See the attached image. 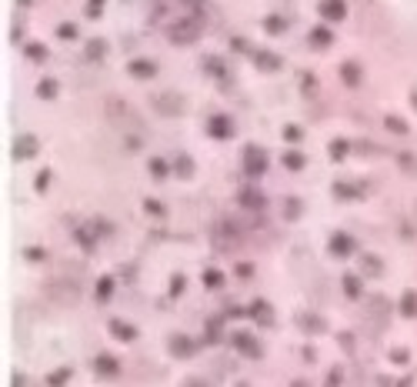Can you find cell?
<instances>
[{
    "label": "cell",
    "mask_w": 417,
    "mask_h": 387,
    "mask_svg": "<svg viewBox=\"0 0 417 387\" xmlns=\"http://www.w3.org/2000/svg\"><path fill=\"white\" fill-rule=\"evenodd\" d=\"M230 344L240 350V354H247V357H261V348H257V337L247 334V331H237V334L230 337Z\"/></svg>",
    "instance_id": "obj_1"
},
{
    "label": "cell",
    "mask_w": 417,
    "mask_h": 387,
    "mask_svg": "<svg viewBox=\"0 0 417 387\" xmlns=\"http://www.w3.org/2000/svg\"><path fill=\"white\" fill-rule=\"evenodd\" d=\"M354 250H357V241L351 234H334V237H330V254H334V258H347V254H354Z\"/></svg>",
    "instance_id": "obj_2"
},
{
    "label": "cell",
    "mask_w": 417,
    "mask_h": 387,
    "mask_svg": "<svg viewBox=\"0 0 417 387\" xmlns=\"http://www.w3.org/2000/svg\"><path fill=\"white\" fill-rule=\"evenodd\" d=\"M94 371L104 374V377H114L117 371H120V361L111 357V354H97V357H94Z\"/></svg>",
    "instance_id": "obj_3"
},
{
    "label": "cell",
    "mask_w": 417,
    "mask_h": 387,
    "mask_svg": "<svg viewBox=\"0 0 417 387\" xmlns=\"http://www.w3.org/2000/svg\"><path fill=\"white\" fill-rule=\"evenodd\" d=\"M251 317L257 324L270 327V324H274V310H270V304H267V300H254V304H251Z\"/></svg>",
    "instance_id": "obj_4"
},
{
    "label": "cell",
    "mask_w": 417,
    "mask_h": 387,
    "mask_svg": "<svg viewBox=\"0 0 417 387\" xmlns=\"http://www.w3.org/2000/svg\"><path fill=\"white\" fill-rule=\"evenodd\" d=\"M194 341H190V337H184V334H174L170 337V354H174V357H190V354H194Z\"/></svg>",
    "instance_id": "obj_5"
},
{
    "label": "cell",
    "mask_w": 417,
    "mask_h": 387,
    "mask_svg": "<svg viewBox=\"0 0 417 387\" xmlns=\"http://www.w3.org/2000/svg\"><path fill=\"white\" fill-rule=\"evenodd\" d=\"M297 327L307 331V334H320V331H328V324L320 321L317 314H301V317H297Z\"/></svg>",
    "instance_id": "obj_6"
},
{
    "label": "cell",
    "mask_w": 417,
    "mask_h": 387,
    "mask_svg": "<svg viewBox=\"0 0 417 387\" xmlns=\"http://www.w3.org/2000/svg\"><path fill=\"white\" fill-rule=\"evenodd\" d=\"M361 274H364V277H380V274H384V260L374 258V254H364V258H361Z\"/></svg>",
    "instance_id": "obj_7"
},
{
    "label": "cell",
    "mask_w": 417,
    "mask_h": 387,
    "mask_svg": "<svg viewBox=\"0 0 417 387\" xmlns=\"http://www.w3.org/2000/svg\"><path fill=\"white\" fill-rule=\"evenodd\" d=\"M111 334L120 341H137V327H130L127 321H111Z\"/></svg>",
    "instance_id": "obj_8"
},
{
    "label": "cell",
    "mask_w": 417,
    "mask_h": 387,
    "mask_svg": "<svg viewBox=\"0 0 417 387\" xmlns=\"http://www.w3.org/2000/svg\"><path fill=\"white\" fill-rule=\"evenodd\" d=\"M344 294H347V297H361V294H364V277L347 274V277H344Z\"/></svg>",
    "instance_id": "obj_9"
},
{
    "label": "cell",
    "mask_w": 417,
    "mask_h": 387,
    "mask_svg": "<svg viewBox=\"0 0 417 387\" xmlns=\"http://www.w3.org/2000/svg\"><path fill=\"white\" fill-rule=\"evenodd\" d=\"M247 170L251 174H264V154L257 147H247Z\"/></svg>",
    "instance_id": "obj_10"
},
{
    "label": "cell",
    "mask_w": 417,
    "mask_h": 387,
    "mask_svg": "<svg viewBox=\"0 0 417 387\" xmlns=\"http://www.w3.org/2000/svg\"><path fill=\"white\" fill-rule=\"evenodd\" d=\"M401 314H404V317H414L417 314V294L414 291H404V297H401Z\"/></svg>",
    "instance_id": "obj_11"
},
{
    "label": "cell",
    "mask_w": 417,
    "mask_h": 387,
    "mask_svg": "<svg viewBox=\"0 0 417 387\" xmlns=\"http://www.w3.org/2000/svg\"><path fill=\"white\" fill-rule=\"evenodd\" d=\"M34 147H37V144L30 141V137H20V141L13 144V157H20V160H24V157L34 154Z\"/></svg>",
    "instance_id": "obj_12"
},
{
    "label": "cell",
    "mask_w": 417,
    "mask_h": 387,
    "mask_svg": "<svg viewBox=\"0 0 417 387\" xmlns=\"http://www.w3.org/2000/svg\"><path fill=\"white\" fill-rule=\"evenodd\" d=\"M211 134H214V137H230V120L214 117V120H211Z\"/></svg>",
    "instance_id": "obj_13"
},
{
    "label": "cell",
    "mask_w": 417,
    "mask_h": 387,
    "mask_svg": "<svg viewBox=\"0 0 417 387\" xmlns=\"http://www.w3.org/2000/svg\"><path fill=\"white\" fill-rule=\"evenodd\" d=\"M371 310H374V317H387V314H391L387 297H371Z\"/></svg>",
    "instance_id": "obj_14"
},
{
    "label": "cell",
    "mask_w": 417,
    "mask_h": 387,
    "mask_svg": "<svg viewBox=\"0 0 417 387\" xmlns=\"http://www.w3.org/2000/svg\"><path fill=\"white\" fill-rule=\"evenodd\" d=\"M67 381H70V367H57V371L47 377V384H51V387H63Z\"/></svg>",
    "instance_id": "obj_15"
},
{
    "label": "cell",
    "mask_w": 417,
    "mask_h": 387,
    "mask_svg": "<svg viewBox=\"0 0 417 387\" xmlns=\"http://www.w3.org/2000/svg\"><path fill=\"white\" fill-rule=\"evenodd\" d=\"M111 294H114V277H101V281H97V297H101V300H111Z\"/></svg>",
    "instance_id": "obj_16"
},
{
    "label": "cell",
    "mask_w": 417,
    "mask_h": 387,
    "mask_svg": "<svg viewBox=\"0 0 417 387\" xmlns=\"http://www.w3.org/2000/svg\"><path fill=\"white\" fill-rule=\"evenodd\" d=\"M334 191H337V197H361V194H364V187H351V181H341L337 187H334Z\"/></svg>",
    "instance_id": "obj_17"
},
{
    "label": "cell",
    "mask_w": 417,
    "mask_h": 387,
    "mask_svg": "<svg viewBox=\"0 0 417 387\" xmlns=\"http://www.w3.org/2000/svg\"><path fill=\"white\" fill-rule=\"evenodd\" d=\"M130 74H137V77H151L154 64H147V61H137V64H130Z\"/></svg>",
    "instance_id": "obj_18"
},
{
    "label": "cell",
    "mask_w": 417,
    "mask_h": 387,
    "mask_svg": "<svg viewBox=\"0 0 417 387\" xmlns=\"http://www.w3.org/2000/svg\"><path fill=\"white\" fill-rule=\"evenodd\" d=\"M144 210L151 217H164V204H157V201H144Z\"/></svg>",
    "instance_id": "obj_19"
},
{
    "label": "cell",
    "mask_w": 417,
    "mask_h": 387,
    "mask_svg": "<svg viewBox=\"0 0 417 387\" xmlns=\"http://www.w3.org/2000/svg\"><path fill=\"white\" fill-rule=\"evenodd\" d=\"M284 164H287L291 170H301V167H304V157H301V154H294V151H291V154L284 157Z\"/></svg>",
    "instance_id": "obj_20"
},
{
    "label": "cell",
    "mask_w": 417,
    "mask_h": 387,
    "mask_svg": "<svg viewBox=\"0 0 417 387\" xmlns=\"http://www.w3.org/2000/svg\"><path fill=\"white\" fill-rule=\"evenodd\" d=\"M170 294L174 297L184 294V274H174V277H170Z\"/></svg>",
    "instance_id": "obj_21"
},
{
    "label": "cell",
    "mask_w": 417,
    "mask_h": 387,
    "mask_svg": "<svg viewBox=\"0 0 417 387\" xmlns=\"http://www.w3.org/2000/svg\"><path fill=\"white\" fill-rule=\"evenodd\" d=\"M220 281H224L220 271H207V274H204V284H207V287H220Z\"/></svg>",
    "instance_id": "obj_22"
},
{
    "label": "cell",
    "mask_w": 417,
    "mask_h": 387,
    "mask_svg": "<svg viewBox=\"0 0 417 387\" xmlns=\"http://www.w3.org/2000/svg\"><path fill=\"white\" fill-rule=\"evenodd\" d=\"M301 217V201H287V220Z\"/></svg>",
    "instance_id": "obj_23"
},
{
    "label": "cell",
    "mask_w": 417,
    "mask_h": 387,
    "mask_svg": "<svg viewBox=\"0 0 417 387\" xmlns=\"http://www.w3.org/2000/svg\"><path fill=\"white\" fill-rule=\"evenodd\" d=\"M178 174H180V177H187V174H190V160H187V157H178Z\"/></svg>",
    "instance_id": "obj_24"
},
{
    "label": "cell",
    "mask_w": 417,
    "mask_h": 387,
    "mask_svg": "<svg viewBox=\"0 0 417 387\" xmlns=\"http://www.w3.org/2000/svg\"><path fill=\"white\" fill-rule=\"evenodd\" d=\"M27 260H44V247H27Z\"/></svg>",
    "instance_id": "obj_25"
},
{
    "label": "cell",
    "mask_w": 417,
    "mask_h": 387,
    "mask_svg": "<svg viewBox=\"0 0 417 387\" xmlns=\"http://www.w3.org/2000/svg\"><path fill=\"white\" fill-rule=\"evenodd\" d=\"M324 387H341V371H334V374H328Z\"/></svg>",
    "instance_id": "obj_26"
},
{
    "label": "cell",
    "mask_w": 417,
    "mask_h": 387,
    "mask_svg": "<svg viewBox=\"0 0 417 387\" xmlns=\"http://www.w3.org/2000/svg\"><path fill=\"white\" fill-rule=\"evenodd\" d=\"M324 13L328 17H341V4H324Z\"/></svg>",
    "instance_id": "obj_27"
},
{
    "label": "cell",
    "mask_w": 417,
    "mask_h": 387,
    "mask_svg": "<svg viewBox=\"0 0 417 387\" xmlns=\"http://www.w3.org/2000/svg\"><path fill=\"white\" fill-rule=\"evenodd\" d=\"M344 77L354 84V80H357V67H354V64H347V67H344Z\"/></svg>",
    "instance_id": "obj_28"
},
{
    "label": "cell",
    "mask_w": 417,
    "mask_h": 387,
    "mask_svg": "<svg viewBox=\"0 0 417 387\" xmlns=\"http://www.w3.org/2000/svg\"><path fill=\"white\" fill-rule=\"evenodd\" d=\"M387 124H391V130H394V134H407V130H404V124H401V120H397V117H391V120H387Z\"/></svg>",
    "instance_id": "obj_29"
},
{
    "label": "cell",
    "mask_w": 417,
    "mask_h": 387,
    "mask_svg": "<svg viewBox=\"0 0 417 387\" xmlns=\"http://www.w3.org/2000/svg\"><path fill=\"white\" fill-rule=\"evenodd\" d=\"M391 357H394L397 364H404V361H407V350H391Z\"/></svg>",
    "instance_id": "obj_30"
},
{
    "label": "cell",
    "mask_w": 417,
    "mask_h": 387,
    "mask_svg": "<svg viewBox=\"0 0 417 387\" xmlns=\"http://www.w3.org/2000/svg\"><path fill=\"white\" fill-rule=\"evenodd\" d=\"M154 174H157V177H164V174H167V167L161 164V160H154Z\"/></svg>",
    "instance_id": "obj_31"
},
{
    "label": "cell",
    "mask_w": 417,
    "mask_h": 387,
    "mask_svg": "<svg viewBox=\"0 0 417 387\" xmlns=\"http://www.w3.org/2000/svg\"><path fill=\"white\" fill-rule=\"evenodd\" d=\"M237 274H240V277H251V264H240V267H237Z\"/></svg>",
    "instance_id": "obj_32"
},
{
    "label": "cell",
    "mask_w": 417,
    "mask_h": 387,
    "mask_svg": "<svg viewBox=\"0 0 417 387\" xmlns=\"http://www.w3.org/2000/svg\"><path fill=\"white\" fill-rule=\"evenodd\" d=\"M24 384H27V381H24V374H17V377L11 381V387H24Z\"/></svg>",
    "instance_id": "obj_33"
},
{
    "label": "cell",
    "mask_w": 417,
    "mask_h": 387,
    "mask_svg": "<svg viewBox=\"0 0 417 387\" xmlns=\"http://www.w3.org/2000/svg\"><path fill=\"white\" fill-rule=\"evenodd\" d=\"M291 387H307V384H304V381H294V384Z\"/></svg>",
    "instance_id": "obj_34"
},
{
    "label": "cell",
    "mask_w": 417,
    "mask_h": 387,
    "mask_svg": "<svg viewBox=\"0 0 417 387\" xmlns=\"http://www.w3.org/2000/svg\"><path fill=\"white\" fill-rule=\"evenodd\" d=\"M237 387H247V384H237Z\"/></svg>",
    "instance_id": "obj_35"
},
{
    "label": "cell",
    "mask_w": 417,
    "mask_h": 387,
    "mask_svg": "<svg viewBox=\"0 0 417 387\" xmlns=\"http://www.w3.org/2000/svg\"><path fill=\"white\" fill-rule=\"evenodd\" d=\"M194 387H197V384H194Z\"/></svg>",
    "instance_id": "obj_36"
}]
</instances>
